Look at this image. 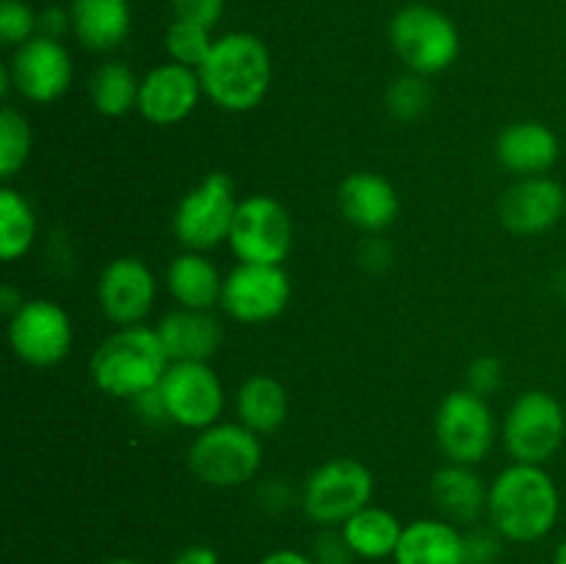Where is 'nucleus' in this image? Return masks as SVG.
I'll return each instance as SVG.
<instances>
[{"mask_svg":"<svg viewBox=\"0 0 566 564\" xmlns=\"http://www.w3.org/2000/svg\"><path fill=\"white\" fill-rule=\"evenodd\" d=\"M562 518V492L545 464L509 462L490 481L486 523L512 545H534Z\"/></svg>","mask_w":566,"mask_h":564,"instance_id":"f257e3e1","label":"nucleus"},{"mask_svg":"<svg viewBox=\"0 0 566 564\" xmlns=\"http://www.w3.org/2000/svg\"><path fill=\"white\" fill-rule=\"evenodd\" d=\"M205 97L227 114L254 111L271 92L274 59L258 33L227 31L216 36L208 61L199 66Z\"/></svg>","mask_w":566,"mask_h":564,"instance_id":"f03ea898","label":"nucleus"},{"mask_svg":"<svg viewBox=\"0 0 566 564\" xmlns=\"http://www.w3.org/2000/svg\"><path fill=\"white\" fill-rule=\"evenodd\" d=\"M166 368L169 354L160 343L158 330L147 324L116 326L99 341L88 363L94 387L119 401H133L142 393L158 387Z\"/></svg>","mask_w":566,"mask_h":564,"instance_id":"7ed1b4c3","label":"nucleus"},{"mask_svg":"<svg viewBox=\"0 0 566 564\" xmlns=\"http://www.w3.org/2000/svg\"><path fill=\"white\" fill-rule=\"evenodd\" d=\"M186 462L199 484L235 490L258 479L263 468V437L247 429L241 420H219L197 431Z\"/></svg>","mask_w":566,"mask_h":564,"instance_id":"20e7f679","label":"nucleus"},{"mask_svg":"<svg viewBox=\"0 0 566 564\" xmlns=\"http://www.w3.org/2000/svg\"><path fill=\"white\" fill-rule=\"evenodd\" d=\"M387 36L392 53L407 66V72L423 77L451 70L462 53L457 22L429 3H409L398 9L387 28Z\"/></svg>","mask_w":566,"mask_h":564,"instance_id":"39448f33","label":"nucleus"},{"mask_svg":"<svg viewBox=\"0 0 566 564\" xmlns=\"http://www.w3.org/2000/svg\"><path fill=\"white\" fill-rule=\"evenodd\" d=\"M376 479L359 459L335 457L321 462L298 487V509L318 529H340L348 518L374 503Z\"/></svg>","mask_w":566,"mask_h":564,"instance_id":"423d86ee","label":"nucleus"},{"mask_svg":"<svg viewBox=\"0 0 566 564\" xmlns=\"http://www.w3.org/2000/svg\"><path fill=\"white\" fill-rule=\"evenodd\" d=\"M241 197L227 171H208L193 182L171 213V232L182 249L213 252L227 243Z\"/></svg>","mask_w":566,"mask_h":564,"instance_id":"0eeeda50","label":"nucleus"},{"mask_svg":"<svg viewBox=\"0 0 566 564\" xmlns=\"http://www.w3.org/2000/svg\"><path fill=\"white\" fill-rule=\"evenodd\" d=\"M566 409L553 393H520L501 420V442L512 462L547 464L564 446Z\"/></svg>","mask_w":566,"mask_h":564,"instance_id":"6e6552de","label":"nucleus"},{"mask_svg":"<svg viewBox=\"0 0 566 564\" xmlns=\"http://www.w3.org/2000/svg\"><path fill=\"white\" fill-rule=\"evenodd\" d=\"M497 437H501V424L490 398L475 396L468 387L451 390L437 407L434 440L448 462L475 468L490 457Z\"/></svg>","mask_w":566,"mask_h":564,"instance_id":"1a4fd4ad","label":"nucleus"},{"mask_svg":"<svg viewBox=\"0 0 566 564\" xmlns=\"http://www.w3.org/2000/svg\"><path fill=\"white\" fill-rule=\"evenodd\" d=\"M227 247L238 263L285 265L293 249V219L271 194L241 197Z\"/></svg>","mask_w":566,"mask_h":564,"instance_id":"9d476101","label":"nucleus"},{"mask_svg":"<svg viewBox=\"0 0 566 564\" xmlns=\"http://www.w3.org/2000/svg\"><path fill=\"white\" fill-rule=\"evenodd\" d=\"M75 326L64 304L55 299H25L9 318V346L20 363L31 368H53L72 352Z\"/></svg>","mask_w":566,"mask_h":564,"instance_id":"9b49d317","label":"nucleus"},{"mask_svg":"<svg viewBox=\"0 0 566 564\" xmlns=\"http://www.w3.org/2000/svg\"><path fill=\"white\" fill-rule=\"evenodd\" d=\"M293 296V282L285 265L235 263L224 274L221 304L227 318L258 326L280 318Z\"/></svg>","mask_w":566,"mask_h":564,"instance_id":"f8f14e48","label":"nucleus"},{"mask_svg":"<svg viewBox=\"0 0 566 564\" xmlns=\"http://www.w3.org/2000/svg\"><path fill=\"white\" fill-rule=\"evenodd\" d=\"M169 424L202 431L219 424L227 407V390L210 363H169L158 385Z\"/></svg>","mask_w":566,"mask_h":564,"instance_id":"ddd939ff","label":"nucleus"},{"mask_svg":"<svg viewBox=\"0 0 566 564\" xmlns=\"http://www.w3.org/2000/svg\"><path fill=\"white\" fill-rule=\"evenodd\" d=\"M3 66L9 70L14 92L33 105H50L61 100L70 92L75 77V64L66 44L42 33L11 50V59Z\"/></svg>","mask_w":566,"mask_h":564,"instance_id":"4468645a","label":"nucleus"},{"mask_svg":"<svg viewBox=\"0 0 566 564\" xmlns=\"http://www.w3.org/2000/svg\"><path fill=\"white\" fill-rule=\"evenodd\" d=\"M158 302V276L136 254H122L105 263L97 280V304L114 326L144 324Z\"/></svg>","mask_w":566,"mask_h":564,"instance_id":"2eb2a0df","label":"nucleus"},{"mask_svg":"<svg viewBox=\"0 0 566 564\" xmlns=\"http://www.w3.org/2000/svg\"><path fill=\"white\" fill-rule=\"evenodd\" d=\"M566 213V191L551 175L514 177L497 202V216L509 232L523 238L545 236Z\"/></svg>","mask_w":566,"mask_h":564,"instance_id":"dca6fc26","label":"nucleus"},{"mask_svg":"<svg viewBox=\"0 0 566 564\" xmlns=\"http://www.w3.org/2000/svg\"><path fill=\"white\" fill-rule=\"evenodd\" d=\"M205 97L199 72L177 61H164L142 77L138 114L155 127H171L186 122Z\"/></svg>","mask_w":566,"mask_h":564,"instance_id":"f3484780","label":"nucleus"},{"mask_svg":"<svg viewBox=\"0 0 566 564\" xmlns=\"http://www.w3.org/2000/svg\"><path fill=\"white\" fill-rule=\"evenodd\" d=\"M337 208L343 219L365 236H381L401 216L398 188L374 169L352 171L337 186Z\"/></svg>","mask_w":566,"mask_h":564,"instance_id":"a211bd4d","label":"nucleus"},{"mask_svg":"<svg viewBox=\"0 0 566 564\" xmlns=\"http://www.w3.org/2000/svg\"><path fill=\"white\" fill-rule=\"evenodd\" d=\"M495 158L509 175H547L562 158V138L547 122L517 119L495 138Z\"/></svg>","mask_w":566,"mask_h":564,"instance_id":"6ab92c4d","label":"nucleus"},{"mask_svg":"<svg viewBox=\"0 0 566 564\" xmlns=\"http://www.w3.org/2000/svg\"><path fill=\"white\" fill-rule=\"evenodd\" d=\"M429 495L437 509V518L448 520L459 529H470L486 518L490 484L481 479L473 464L446 462L431 476Z\"/></svg>","mask_w":566,"mask_h":564,"instance_id":"aec40b11","label":"nucleus"},{"mask_svg":"<svg viewBox=\"0 0 566 564\" xmlns=\"http://www.w3.org/2000/svg\"><path fill=\"white\" fill-rule=\"evenodd\" d=\"M169 363H210L224 341V326L213 310L175 307L155 324Z\"/></svg>","mask_w":566,"mask_h":564,"instance_id":"412c9836","label":"nucleus"},{"mask_svg":"<svg viewBox=\"0 0 566 564\" xmlns=\"http://www.w3.org/2000/svg\"><path fill=\"white\" fill-rule=\"evenodd\" d=\"M72 36L92 53H114L133 28L130 0H70Z\"/></svg>","mask_w":566,"mask_h":564,"instance_id":"4be33fe9","label":"nucleus"},{"mask_svg":"<svg viewBox=\"0 0 566 564\" xmlns=\"http://www.w3.org/2000/svg\"><path fill=\"white\" fill-rule=\"evenodd\" d=\"M164 285L177 307L188 310H216L224 291V274L208 258V252L182 249L169 260L164 274Z\"/></svg>","mask_w":566,"mask_h":564,"instance_id":"5701e85b","label":"nucleus"},{"mask_svg":"<svg viewBox=\"0 0 566 564\" xmlns=\"http://www.w3.org/2000/svg\"><path fill=\"white\" fill-rule=\"evenodd\" d=\"M396 564H468L464 529L442 518H420L403 525Z\"/></svg>","mask_w":566,"mask_h":564,"instance_id":"b1692460","label":"nucleus"},{"mask_svg":"<svg viewBox=\"0 0 566 564\" xmlns=\"http://www.w3.org/2000/svg\"><path fill=\"white\" fill-rule=\"evenodd\" d=\"M291 396L280 379L269 374H252L235 390V420L254 435L269 437L287 424Z\"/></svg>","mask_w":566,"mask_h":564,"instance_id":"393cba45","label":"nucleus"},{"mask_svg":"<svg viewBox=\"0 0 566 564\" xmlns=\"http://www.w3.org/2000/svg\"><path fill=\"white\" fill-rule=\"evenodd\" d=\"M403 525L407 523H401L398 514H392L390 509L368 503L354 518H348L340 525V531L359 562H385V558L396 556Z\"/></svg>","mask_w":566,"mask_h":564,"instance_id":"a878e982","label":"nucleus"},{"mask_svg":"<svg viewBox=\"0 0 566 564\" xmlns=\"http://www.w3.org/2000/svg\"><path fill=\"white\" fill-rule=\"evenodd\" d=\"M138 92H142V77L125 61H103L88 77V97L94 111L108 119H122L130 111H138Z\"/></svg>","mask_w":566,"mask_h":564,"instance_id":"bb28decb","label":"nucleus"},{"mask_svg":"<svg viewBox=\"0 0 566 564\" xmlns=\"http://www.w3.org/2000/svg\"><path fill=\"white\" fill-rule=\"evenodd\" d=\"M39 236V219L33 205L11 182L0 188V258L17 263L33 249Z\"/></svg>","mask_w":566,"mask_h":564,"instance_id":"cd10ccee","label":"nucleus"},{"mask_svg":"<svg viewBox=\"0 0 566 564\" xmlns=\"http://www.w3.org/2000/svg\"><path fill=\"white\" fill-rule=\"evenodd\" d=\"M33 149V130L28 116L17 105L6 103L0 108V177L11 182L22 169Z\"/></svg>","mask_w":566,"mask_h":564,"instance_id":"c85d7f7f","label":"nucleus"},{"mask_svg":"<svg viewBox=\"0 0 566 564\" xmlns=\"http://www.w3.org/2000/svg\"><path fill=\"white\" fill-rule=\"evenodd\" d=\"M213 31L202 25H193V22L171 20L169 28H166L164 48L169 61H177L182 66H191V70L199 72V66L208 61L210 50H213Z\"/></svg>","mask_w":566,"mask_h":564,"instance_id":"c756f323","label":"nucleus"},{"mask_svg":"<svg viewBox=\"0 0 566 564\" xmlns=\"http://www.w3.org/2000/svg\"><path fill=\"white\" fill-rule=\"evenodd\" d=\"M385 108L396 122H415L426 116L431 108V86L429 77L415 75V72H403L396 81L387 86L385 92Z\"/></svg>","mask_w":566,"mask_h":564,"instance_id":"7c9ffc66","label":"nucleus"},{"mask_svg":"<svg viewBox=\"0 0 566 564\" xmlns=\"http://www.w3.org/2000/svg\"><path fill=\"white\" fill-rule=\"evenodd\" d=\"M39 33V11L25 0H0V42L6 48H20Z\"/></svg>","mask_w":566,"mask_h":564,"instance_id":"2f4dec72","label":"nucleus"},{"mask_svg":"<svg viewBox=\"0 0 566 564\" xmlns=\"http://www.w3.org/2000/svg\"><path fill=\"white\" fill-rule=\"evenodd\" d=\"M503 545H506V540L490 523H475L464 529V558H468V564H497L503 556Z\"/></svg>","mask_w":566,"mask_h":564,"instance_id":"473e14b6","label":"nucleus"},{"mask_svg":"<svg viewBox=\"0 0 566 564\" xmlns=\"http://www.w3.org/2000/svg\"><path fill=\"white\" fill-rule=\"evenodd\" d=\"M503 379H506V370H503V363L497 357H490V354H481L473 363L468 365V390H473L475 396H495L503 387Z\"/></svg>","mask_w":566,"mask_h":564,"instance_id":"72a5a7b5","label":"nucleus"},{"mask_svg":"<svg viewBox=\"0 0 566 564\" xmlns=\"http://www.w3.org/2000/svg\"><path fill=\"white\" fill-rule=\"evenodd\" d=\"M310 556H313L315 564H354L357 556L348 547L346 536H343L340 529H321L318 534L313 536V545H310Z\"/></svg>","mask_w":566,"mask_h":564,"instance_id":"f704fd0d","label":"nucleus"},{"mask_svg":"<svg viewBox=\"0 0 566 564\" xmlns=\"http://www.w3.org/2000/svg\"><path fill=\"white\" fill-rule=\"evenodd\" d=\"M227 0H171V20L193 22L213 31L221 22Z\"/></svg>","mask_w":566,"mask_h":564,"instance_id":"c9c22d12","label":"nucleus"},{"mask_svg":"<svg viewBox=\"0 0 566 564\" xmlns=\"http://www.w3.org/2000/svg\"><path fill=\"white\" fill-rule=\"evenodd\" d=\"M254 503L265 514H282L298 506V490H293L285 479H265L254 492Z\"/></svg>","mask_w":566,"mask_h":564,"instance_id":"e433bc0d","label":"nucleus"},{"mask_svg":"<svg viewBox=\"0 0 566 564\" xmlns=\"http://www.w3.org/2000/svg\"><path fill=\"white\" fill-rule=\"evenodd\" d=\"M357 263L368 274H381L392 265V243L381 236H365V241L357 247Z\"/></svg>","mask_w":566,"mask_h":564,"instance_id":"4c0bfd02","label":"nucleus"},{"mask_svg":"<svg viewBox=\"0 0 566 564\" xmlns=\"http://www.w3.org/2000/svg\"><path fill=\"white\" fill-rule=\"evenodd\" d=\"M130 407L136 409L138 420H144V424H149V426L169 424V415H166L164 398H160L158 387H153V390H147V393H142L138 398H133Z\"/></svg>","mask_w":566,"mask_h":564,"instance_id":"58836bf2","label":"nucleus"},{"mask_svg":"<svg viewBox=\"0 0 566 564\" xmlns=\"http://www.w3.org/2000/svg\"><path fill=\"white\" fill-rule=\"evenodd\" d=\"M72 31L70 6H44L39 11V33L50 39H64Z\"/></svg>","mask_w":566,"mask_h":564,"instance_id":"ea45409f","label":"nucleus"},{"mask_svg":"<svg viewBox=\"0 0 566 564\" xmlns=\"http://www.w3.org/2000/svg\"><path fill=\"white\" fill-rule=\"evenodd\" d=\"M169 564H221V556L216 547L197 542V545H186L182 551H177Z\"/></svg>","mask_w":566,"mask_h":564,"instance_id":"a19ab883","label":"nucleus"},{"mask_svg":"<svg viewBox=\"0 0 566 564\" xmlns=\"http://www.w3.org/2000/svg\"><path fill=\"white\" fill-rule=\"evenodd\" d=\"M258 564H315L307 551H296V547H276L269 551Z\"/></svg>","mask_w":566,"mask_h":564,"instance_id":"79ce46f5","label":"nucleus"},{"mask_svg":"<svg viewBox=\"0 0 566 564\" xmlns=\"http://www.w3.org/2000/svg\"><path fill=\"white\" fill-rule=\"evenodd\" d=\"M25 304V296H22V291H17L14 285H3L0 288V310L6 313V318H11V315L17 313V310Z\"/></svg>","mask_w":566,"mask_h":564,"instance_id":"37998d69","label":"nucleus"},{"mask_svg":"<svg viewBox=\"0 0 566 564\" xmlns=\"http://www.w3.org/2000/svg\"><path fill=\"white\" fill-rule=\"evenodd\" d=\"M551 564H566V536L562 542H558L556 551H553V562Z\"/></svg>","mask_w":566,"mask_h":564,"instance_id":"c03bdc74","label":"nucleus"},{"mask_svg":"<svg viewBox=\"0 0 566 564\" xmlns=\"http://www.w3.org/2000/svg\"><path fill=\"white\" fill-rule=\"evenodd\" d=\"M103 564H147V562H142V558H130V556H116V558H108V562H103Z\"/></svg>","mask_w":566,"mask_h":564,"instance_id":"a18cd8bd","label":"nucleus"}]
</instances>
